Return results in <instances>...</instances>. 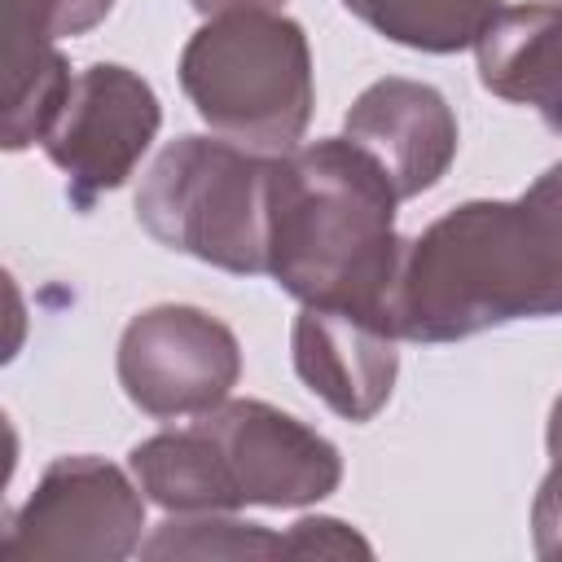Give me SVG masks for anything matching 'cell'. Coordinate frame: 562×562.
<instances>
[{
	"instance_id": "1",
	"label": "cell",
	"mask_w": 562,
	"mask_h": 562,
	"mask_svg": "<svg viewBox=\"0 0 562 562\" xmlns=\"http://www.w3.org/2000/svg\"><path fill=\"white\" fill-rule=\"evenodd\" d=\"M518 316H562V162L509 202H465L404 246L391 325L457 342Z\"/></svg>"
},
{
	"instance_id": "2",
	"label": "cell",
	"mask_w": 562,
	"mask_h": 562,
	"mask_svg": "<svg viewBox=\"0 0 562 562\" xmlns=\"http://www.w3.org/2000/svg\"><path fill=\"white\" fill-rule=\"evenodd\" d=\"M395 202L400 193L382 162L347 136L268 158V277L303 307H338L391 325L404 263Z\"/></svg>"
},
{
	"instance_id": "3",
	"label": "cell",
	"mask_w": 562,
	"mask_h": 562,
	"mask_svg": "<svg viewBox=\"0 0 562 562\" xmlns=\"http://www.w3.org/2000/svg\"><path fill=\"white\" fill-rule=\"evenodd\" d=\"M136 487L171 514L312 505L342 479L338 448L263 400H224L132 448Z\"/></svg>"
},
{
	"instance_id": "4",
	"label": "cell",
	"mask_w": 562,
	"mask_h": 562,
	"mask_svg": "<svg viewBox=\"0 0 562 562\" xmlns=\"http://www.w3.org/2000/svg\"><path fill=\"white\" fill-rule=\"evenodd\" d=\"M180 88L228 140L294 149L312 119L307 35L277 9L215 13L180 53Z\"/></svg>"
},
{
	"instance_id": "5",
	"label": "cell",
	"mask_w": 562,
	"mask_h": 562,
	"mask_svg": "<svg viewBox=\"0 0 562 562\" xmlns=\"http://www.w3.org/2000/svg\"><path fill=\"white\" fill-rule=\"evenodd\" d=\"M136 220L167 250L228 272H268V158L180 136L145 171Z\"/></svg>"
},
{
	"instance_id": "6",
	"label": "cell",
	"mask_w": 562,
	"mask_h": 562,
	"mask_svg": "<svg viewBox=\"0 0 562 562\" xmlns=\"http://www.w3.org/2000/svg\"><path fill=\"white\" fill-rule=\"evenodd\" d=\"M145 505L101 457H57L0 544L4 562H114L140 540Z\"/></svg>"
},
{
	"instance_id": "7",
	"label": "cell",
	"mask_w": 562,
	"mask_h": 562,
	"mask_svg": "<svg viewBox=\"0 0 562 562\" xmlns=\"http://www.w3.org/2000/svg\"><path fill=\"white\" fill-rule=\"evenodd\" d=\"M162 123L154 88L127 66H88L70 79L40 145L66 171L75 206H92L97 193L119 189Z\"/></svg>"
},
{
	"instance_id": "8",
	"label": "cell",
	"mask_w": 562,
	"mask_h": 562,
	"mask_svg": "<svg viewBox=\"0 0 562 562\" xmlns=\"http://www.w3.org/2000/svg\"><path fill=\"white\" fill-rule=\"evenodd\" d=\"M237 373V338L198 307H149L132 316L119 338V382L127 400L158 422L224 404Z\"/></svg>"
},
{
	"instance_id": "9",
	"label": "cell",
	"mask_w": 562,
	"mask_h": 562,
	"mask_svg": "<svg viewBox=\"0 0 562 562\" xmlns=\"http://www.w3.org/2000/svg\"><path fill=\"white\" fill-rule=\"evenodd\" d=\"M114 0H0L4 9V149H26L57 114L70 66L53 48L97 26Z\"/></svg>"
},
{
	"instance_id": "10",
	"label": "cell",
	"mask_w": 562,
	"mask_h": 562,
	"mask_svg": "<svg viewBox=\"0 0 562 562\" xmlns=\"http://www.w3.org/2000/svg\"><path fill=\"white\" fill-rule=\"evenodd\" d=\"M400 334L360 312L303 307L294 321V369L299 378L347 422H369L395 386Z\"/></svg>"
},
{
	"instance_id": "11",
	"label": "cell",
	"mask_w": 562,
	"mask_h": 562,
	"mask_svg": "<svg viewBox=\"0 0 562 562\" xmlns=\"http://www.w3.org/2000/svg\"><path fill=\"white\" fill-rule=\"evenodd\" d=\"M347 140L369 149L400 198L439 184L457 154V119L430 83L378 79L347 110Z\"/></svg>"
},
{
	"instance_id": "12",
	"label": "cell",
	"mask_w": 562,
	"mask_h": 562,
	"mask_svg": "<svg viewBox=\"0 0 562 562\" xmlns=\"http://www.w3.org/2000/svg\"><path fill=\"white\" fill-rule=\"evenodd\" d=\"M487 92L536 105L562 136V4H501L474 40Z\"/></svg>"
},
{
	"instance_id": "13",
	"label": "cell",
	"mask_w": 562,
	"mask_h": 562,
	"mask_svg": "<svg viewBox=\"0 0 562 562\" xmlns=\"http://www.w3.org/2000/svg\"><path fill=\"white\" fill-rule=\"evenodd\" d=\"M364 26L378 35L422 48V53H457L479 40L492 13L505 0H342Z\"/></svg>"
},
{
	"instance_id": "14",
	"label": "cell",
	"mask_w": 562,
	"mask_h": 562,
	"mask_svg": "<svg viewBox=\"0 0 562 562\" xmlns=\"http://www.w3.org/2000/svg\"><path fill=\"white\" fill-rule=\"evenodd\" d=\"M167 553H184V558H272V553H290V536H268L255 522H228V518H215V514H198V518L162 522V531L145 544V558H167Z\"/></svg>"
},
{
	"instance_id": "15",
	"label": "cell",
	"mask_w": 562,
	"mask_h": 562,
	"mask_svg": "<svg viewBox=\"0 0 562 562\" xmlns=\"http://www.w3.org/2000/svg\"><path fill=\"white\" fill-rule=\"evenodd\" d=\"M369 558V544L334 518H303L290 527V558Z\"/></svg>"
},
{
	"instance_id": "16",
	"label": "cell",
	"mask_w": 562,
	"mask_h": 562,
	"mask_svg": "<svg viewBox=\"0 0 562 562\" xmlns=\"http://www.w3.org/2000/svg\"><path fill=\"white\" fill-rule=\"evenodd\" d=\"M531 527H536V553L562 558V465H553L549 479L540 483V496L531 505Z\"/></svg>"
},
{
	"instance_id": "17",
	"label": "cell",
	"mask_w": 562,
	"mask_h": 562,
	"mask_svg": "<svg viewBox=\"0 0 562 562\" xmlns=\"http://www.w3.org/2000/svg\"><path fill=\"white\" fill-rule=\"evenodd\" d=\"M281 0H193L198 13L215 18V13H228V9H277Z\"/></svg>"
},
{
	"instance_id": "18",
	"label": "cell",
	"mask_w": 562,
	"mask_h": 562,
	"mask_svg": "<svg viewBox=\"0 0 562 562\" xmlns=\"http://www.w3.org/2000/svg\"><path fill=\"white\" fill-rule=\"evenodd\" d=\"M549 457H553V465H562V395H558V404H553V413H549Z\"/></svg>"
},
{
	"instance_id": "19",
	"label": "cell",
	"mask_w": 562,
	"mask_h": 562,
	"mask_svg": "<svg viewBox=\"0 0 562 562\" xmlns=\"http://www.w3.org/2000/svg\"><path fill=\"white\" fill-rule=\"evenodd\" d=\"M553 4H562V0H553Z\"/></svg>"
}]
</instances>
